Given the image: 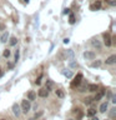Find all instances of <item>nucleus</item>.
I'll return each mask as SVG.
<instances>
[{
    "label": "nucleus",
    "instance_id": "obj_22",
    "mask_svg": "<svg viewBox=\"0 0 116 120\" xmlns=\"http://www.w3.org/2000/svg\"><path fill=\"white\" fill-rule=\"evenodd\" d=\"M94 115H96V110L95 109H89L87 110V116H94Z\"/></svg>",
    "mask_w": 116,
    "mask_h": 120
},
{
    "label": "nucleus",
    "instance_id": "obj_9",
    "mask_svg": "<svg viewBox=\"0 0 116 120\" xmlns=\"http://www.w3.org/2000/svg\"><path fill=\"white\" fill-rule=\"evenodd\" d=\"M37 94H39V96H40V98H46V96L49 95V90H46L45 88H44V89H40Z\"/></svg>",
    "mask_w": 116,
    "mask_h": 120
},
{
    "label": "nucleus",
    "instance_id": "obj_20",
    "mask_svg": "<svg viewBox=\"0 0 116 120\" xmlns=\"http://www.w3.org/2000/svg\"><path fill=\"white\" fill-rule=\"evenodd\" d=\"M62 74L65 75L66 78H69V79H71V78H72V73H71L70 70H65V71H62Z\"/></svg>",
    "mask_w": 116,
    "mask_h": 120
},
{
    "label": "nucleus",
    "instance_id": "obj_21",
    "mask_svg": "<svg viewBox=\"0 0 116 120\" xmlns=\"http://www.w3.org/2000/svg\"><path fill=\"white\" fill-rule=\"evenodd\" d=\"M55 93H56V96L60 98V99H61V98H64V91H62V90L58 89V90H55Z\"/></svg>",
    "mask_w": 116,
    "mask_h": 120
},
{
    "label": "nucleus",
    "instance_id": "obj_30",
    "mask_svg": "<svg viewBox=\"0 0 116 120\" xmlns=\"http://www.w3.org/2000/svg\"><path fill=\"white\" fill-rule=\"evenodd\" d=\"M19 60V50L15 51V61H18Z\"/></svg>",
    "mask_w": 116,
    "mask_h": 120
},
{
    "label": "nucleus",
    "instance_id": "obj_38",
    "mask_svg": "<svg viewBox=\"0 0 116 120\" xmlns=\"http://www.w3.org/2000/svg\"><path fill=\"white\" fill-rule=\"evenodd\" d=\"M69 120H75V119H69Z\"/></svg>",
    "mask_w": 116,
    "mask_h": 120
},
{
    "label": "nucleus",
    "instance_id": "obj_39",
    "mask_svg": "<svg viewBox=\"0 0 116 120\" xmlns=\"http://www.w3.org/2000/svg\"><path fill=\"white\" fill-rule=\"evenodd\" d=\"M1 120H5V119H1Z\"/></svg>",
    "mask_w": 116,
    "mask_h": 120
},
{
    "label": "nucleus",
    "instance_id": "obj_3",
    "mask_svg": "<svg viewBox=\"0 0 116 120\" xmlns=\"http://www.w3.org/2000/svg\"><path fill=\"white\" fill-rule=\"evenodd\" d=\"M102 36H104V43H105V45H106V46H111L112 41H111L110 34H109V33H104V34H102Z\"/></svg>",
    "mask_w": 116,
    "mask_h": 120
},
{
    "label": "nucleus",
    "instance_id": "obj_25",
    "mask_svg": "<svg viewBox=\"0 0 116 120\" xmlns=\"http://www.w3.org/2000/svg\"><path fill=\"white\" fill-rule=\"evenodd\" d=\"M69 22H70V24H75V16H74V14H70Z\"/></svg>",
    "mask_w": 116,
    "mask_h": 120
},
{
    "label": "nucleus",
    "instance_id": "obj_34",
    "mask_svg": "<svg viewBox=\"0 0 116 120\" xmlns=\"http://www.w3.org/2000/svg\"><path fill=\"white\" fill-rule=\"evenodd\" d=\"M112 103H116V96H112Z\"/></svg>",
    "mask_w": 116,
    "mask_h": 120
},
{
    "label": "nucleus",
    "instance_id": "obj_24",
    "mask_svg": "<svg viewBox=\"0 0 116 120\" xmlns=\"http://www.w3.org/2000/svg\"><path fill=\"white\" fill-rule=\"evenodd\" d=\"M3 55H4V58H9V56H10V50H9V49H5L4 52H3Z\"/></svg>",
    "mask_w": 116,
    "mask_h": 120
},
{
    "label": "nucleus",
    "instance_id": "obj_23",
    "mask_svg": "<svg viewBox=\"0 0 116 120\" xmlns=\"http://www.w3.org/2000/svg\"><path fill=\"white\" fill-rule=\"evenodd\" d=\"M100 65H101V61H100V60H96V61H94V63L91 64L92 68H99Z\"/></svg>",
    "mask_w": 116,
    "mask_h": 120
},
{
    "label": "nucleus",
    "instance_id": "obj_17",
    "mask_svg": "<svg viewBox=\"0 0 116 120\" xmlns=\"http://www.w3.org/2000/svg\"><path fill=\"white\" fill-rule=\"evenodd\" d=\"M16 43H18V39L15 36H11L10 38V41H9V44L11 45V46H15V45H16Z\"/></svg>",
    "mask_w": 116,
    "mask_h": 120
},
{
    "label": "nucleus",
    "instance_id": "obj_35",
    "mask_svg": "<svg viewBox=\"0 0 116 120\" xmlns=\"http://www.w3.org/2000/svg\"><path fill=\"white\" fill-rule=\"evenodd\" d=\"M92 120H99V119H97V118H96V116H95V115H94V116H92Z\"/></svg>",
    "mask_w": 116,
    "mask_h": 120
},
{
    "label": "nucleus",
    "instance_id": "obj_28",
    "mask_svg": "<svg viewBox=\"0 0 116 120\" xmlns=\"http://www.w3.org/2000/svg\"><path fill=\"white\" fill-rule=\"evenodd\" d=\"M69 65H70L71 68H76V66H77V63H75V61H70Z\"/></svg>",
    "mask_w": 116,
    "mask_h": 120
},
{
    "label": "nucleus",
    "instance_id": "obj_29",
    "mask_svg": "<svg viewBox=\"0 0 116 120\" xmlns=\"http://www.w3.org/2000/svg\"><path fill=\"white\" fill-rule=\"evenodd\" d=\"M67 56H69V58H72V56H74V51L69 50V51H67Z\"/></svg>",
    "mask_w": 116,
    "mask_h": 120
},
{
    "label": "nucleus",
    "instance_id": "obj_14",
    "mask_svg": "<svg viewBox=\"0 0 116 120\" xmlns=\"http://www.w3.org/2000/svg\"><path fill=\"white\" fill-rule=\"evenodd\" d=\"M74 112H75V114H77V116H76V119H77V120L82 119V116H84V112H82V111L80 110V109H75Z\"/></svg>",
    "mask_w": 116,
    "mask_h": 120
},
{
    "label": "nucleus",
    "instance_id": "obj_11",
    "mask_svg": "<svg viewBox=\"0 0 116 120\" xmlns=\"http://www.w3.org/2000/svg\"><path fill=\"white\" fill-rule=\"evenodd\" d=\"M13 112H14L16 116L20 115V106H19L18 104H14V105H13Z\"/></svg>",
    "mask_w": 116,
    "mask_h": 120
},
{
    "label": "nucleus",
    "instance_id": "obj_10",
    "mask_svg": "<svg viewBox=\"0 0 116 120\" xmlns=\"http://www.w3.org/2000/svg\"><path fill=\"white\" fill-rule=\"evenodd\" d=\"M104 95H105V91H104V90H97V94L95 95V98H94V100H96V101L100 100Z\"/></svg>",
    "mask_w": 116,
    "mask_h": 120
},
{
    "label": "nucleus",
    "instance_id": "obj_18",
    "mask_svg": "<svg viewBox=\"0 0 116 120\" xmlns=\"http://www.w3.org/2000/svg\"><path fill=\"white\" fill-rule=\"evenodd\" d=\"M92 98H90V96H87V98H85V99H84V104L85 105H90V104H91L92 103Z\"/></svg>",
    "mask_w": 116,
    "mask_h": 120
},
{
    "label": "nucleus",
    "instance_id": "obj_13",
    "mask_svg": "<svg viewBox=\"0 0 116 120\" xmlns=\"http://www.w3.org/2000/svg\"><path fill=\"white\" fill-rule=\"evenodd\" d=\"M7 39H9V33L5 31V33L1 35V38H0V41H1V43H6Z\"/></svg>",
    "mask_w": 116,
    "mask_h": 120
},
{
    "label": "nucleus",
    "instance_id": "obj_19",
    "mask_svg": "<svg viewBox=\"0 0 116 120\" xmlns=\"http://www.w3.org/2000/svg\"><path fill=\"white\" fill-rule=\"evenodd\" d=\"M110 118L111 119H115L116 118V108H112L110 110Z\"/></svg>",
    "mask_w": 116,
    "mask_h": 120
},
{
    "label": "nucleus",
    "instance_id": "obj_8",
    "mask_svg": "<svg viewBox=\"0 0 116 120\" xmlns=\"http://www.w3.org/2000/svg\"><path fill=\"white\" fill-rule=\"evenodd\" d=\"M91 44H92L94 48L97 49V50H100V49H101V43H100L97 39H92V40H91Z\"/></svg>",
    "mask_w": 116,
    "mask_h": 120
},
{
    "label": "nucleus",
    "instance_id": "obj_4",
    "mask_svg": "<svg viewBox=\"0 0 116 120\" xmlns=\"http://www.w3.org/2000/svg\"><path fill=\"white\" fill-rule=\"evenodd\" d=\"M95 52H94V51H85L84 52V58L85 59H87V60H94V59H95Z\"/></svg>",
    "mask_w": 116,
    "mask_h": 120
},
{
    "label": "nucleus",
    "instance_id": "obj_1",
    "mask_svg": "<svg viewBox=\"0 0 116 120\" xmlns=\"http://www.w3.org/2000/svg\"><path fill=\"white\" fill-rule=\"evenodd\" d=\"M81 80H82V74H81V73H79L74 78V80L71 81L70 86H71V88H76V86H79V85L81 84Z\"/></svg>",
    "mask_w": 116,
    "mask_h": 120
},
{
    "label": "nucleus",
    "instance_id": "obj_27",
    "mask_svg": "<svg viewBox=\"0 0 116 120\" xmlns=\"http://www.w3.org/2000/svg\"><path fill=\"white\" fill-rule=\"evenodd\" d=\"M62 14H64V15L70 14V9H69V8H65V9H64V11H62Z\"/></svg>",
    "mask_w": 116,
    "mask_h": 120
},
{
    "label": "nucleus",
    "instance_id": "obj_16",
    "mask_svg": "<svg viewBox=\"0 0 116 120\" xmlns=\"http://www.w3.org/2000/svg\"><path fill=\"white\" fill-rule=\"evenodd\" d=\"M106 110H107V101H105L100 105V112H105Z\"/></svg>",
    "mask_w": 116,
    "mask_h": 120
},
{
    "label": "nucleus",
    "instance_id": "obj_31",
    "mask_svg": "<svg viewBox=\"0 0 116 120\" xmlns=\"http://www.w3.org/2000/svg\"><path fill=\"white\" fill-rule=\"evenodd\" d=\"M85 90H86V85L81 86V88H80V90H79V91H85Z\"/></svg>",
    "mask_w": 116,
    "mask_h": 120
},
{
    "label": "nucleus",
    "instance_id": "obj_26",
    "mask_svg": "<svg viewBox=\"0 0 116 120\" xmlns=\"http://www.w3.org/2000/svg\"><path fill=\"white\" fill-rule=\"evenodd\" d=\"M41 78H43V75H40V76L35 80V84H36V85H40V84H41Z\"/></svg>",
    "mask_w": 116,
    "mask_h": 120
},
{
    "label": "nucleus",
    "instance_id": "obj_15",
    "mask_svg": "<svg viewBox=\"0 0 116 120\" xmlns=\"http://www.w3.org/2000/svg\"><path fill=\"white\" fill-rule=\"evenodd\" d=\"M52 88H54V82H52L51 80H46V85H45V89H46V90H52Z\"/></svg>",
    "mask_w": 116,
    "mask_h": 120
},
{
    "label": "nucleus",
    "instance_id": "obj_7",
    "mask_svg": "<svg viewBox=\"0 0 116 120\" xmlns=\"http://www.w3.org/2000/svg\"><path fill=\"white\" fill-rule=\"evenodd\" d=\"M90 9H91V10H100L101 9V1H99V0L95 1L91 6H90Z\"/></svg>",
    "mask_w": 116,
    "mask_h": 120
},
{
    "label": "nucleus",
    "instance_id": "obj_37",
    "mask_svg": "<svg viewBox=\"0 0 116 120\" xmlns=\"http://www.w3.org/2000/svg\"><path fill=\"white\" fill-rule=\"evenodd\" d=\"M24 1H25V3H28V1H29V0H24Z\"/></svg>",
    "mask_w": 116,
    "mask_h": 120
},
{
    "label": "nucleus",
    "instance_id": "obj_12",
    "mask_svg": "<svg viewBox=\"0 0 116 120\" xmlns=\"http://www.w3.org/2000/svg\"><path fill=\"white\" fill-rule=\"evenodd\" d=\"M36 99V94L35 91H33V90H30L28 93V100H35Z\"/></svg>",
    "mask_w": 116,
    "mask_h": 120
},
{
    "label": "nucleus",
    "instance_id": "obj_33",
    "mask_svg": "<svg viewBox=\"0 0 116 120\" xmlns=\"http://www.w3.org/2000/svg\"><path fill=\"white\" fill-rule=\"evenodd\" d=\"M69 41H70V40L67 39V38H66V39H64V43H65V44H67V43H69Z\"/></svg>",
    "mask_w": 116,
    "mask_h": 120
},
{
    "label": "nucleus",
    "instance_id": "obj_32",
    "mask_svg": "<svg viewBox=\"0 0 116 120\" xmlns=\"http://www.w3.org/2000/svg\"><path fill=\"white\" fill-rule=\"evenodd\" d=\"M40 115H43V111H40V112H37V114H35V119H36V118H39Z\"/></svg>",
    "mask_w": 116,
    "mask_h": 120
},
{
    "label": "nucleus",
    "instance_id": "obj_6",
    "mask_svg": "<svg viewBox=\"0 0 116 120\" xmlns=\"http://www.w3.org/2000/svg\"><path fill=\"white\" fill-rule=\"evenodd\" d=\"M86 89H87L89 91L94 93V91H97V90H99V86H97L96 84H89L87 86H86Z\"/></svg>",
    "mask_w": 116,
    "mask_h": 120
},
{
    "label": "nucleus",
    "instance_id": "obj_5",
    "mask_svg": "<svg viewBox=\"0 0 116 120\" xmlns=\"http://www.w3.org/2000/svg\"><path fill=\"white\" fill-rule=\"evenodd\" d=\"M105 63L107 64V65H112V64H115L116 63V55H111V56H109V58L105 60Z\"/></svg>",
    "mask_w": 116,
    "mask_h": 120
},
{
    "label": "nucleus",
    "instance_id": "obj_36",
    "mask_svg": "<svg viewBox=\"0 0 116 120\" xmlns=\"http://www.w3.org/2000/svg\"><path fill=\"white\" fill-rule=\"evenodd\" d=\"M1 75H3V69L0 68V76H1Z\"/></svg>",
    "mask_w": 116,
    "mask_h": 120
},
{
    "label": "nucleus",
    "instance_id": "obj_2",
    "mask_svg": "<svg viewBox=\"0 0 116 120\" xmlns=\"http://www.w3.org/2000/svg\"><path fill=\"white\" fill-rule=\"evenodd\" d=\"M30 108H31V105H30V100H22L21 101V110L22 112H28L30 110Z\"/></svg>",
    "mask_w": 116,
    "mask_h": 120
}]
</instances>
